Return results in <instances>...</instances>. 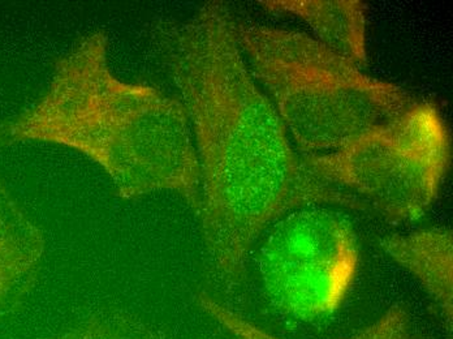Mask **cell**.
<instances>
[{
    "mask_svg": "<svg viewBox=\"0 0 453 339\" xmlns=\"http://www.w3.org/2000/svg\"><path fill=\"white\" fill-rule=\"evenodd\" d=\"M234 27L231 8L211 0L159 35L163 65L192 127L204 245L228 280L242 274L254 243L284 214L325 204L367 209L296 154L245 62Z\"/></svg>",
    "mask_w": 453,
    "mask_h": 339,
    "instance_id": "6da1fadb",
    "label": "cell"
},
{
    "mask_svg": "<svg viewBox=\"0 0 453 339\" xmlns=\"http://www.w3.org/2000/svg\"><path fill=\"white\" fill-rule=\"evenodd\" d=\"M4 144L50 143L104 170L123 198L176 192L197 212L201 175L180 99L113 73L109 37L84 35L55 62L46 92L0 129Z\"/></svg>",
    "mask_w": 453,
    "mask_h": 339,
    "instance_id": "7a4b0ae2",
    "label": "cell"
},
{
    "mask_svg": "<svg viewBox=\"0 0 453 339\" xmlns=\"http://www.w3.org/2000/svg\"><path fill=\"white\" fill-rule=\"evenodd\" d=\"M234 29L254 80L303 156L338 151L417 102L303 33L239 19Z\"/></svg>",
    "mask_w": 453,
    "mask_h": 339,
    "instance_id": "3957f363",
    "label": "cell"
},
{
    "mask_svg": "<svg viewBox=\"0 0 453 339\" xmlns=\"http://www.w3.org/2000/svg\"><path fill=\"white\" fill-rule=\"evenodd\" d=\"M318 178L394 220H416L438 196L449 165V136L438 110L416 102L345 148L303 156Z\"/></svg>",
    "mask_w": 453,
    "mask_h": 339,
    "instance_id": "277c9868",
    "label": "cell"
},
{
    "mask_svg": "<svg viewBox=\"0 0 453 339\" xmlns=\"http://www.w3.org/2000/svg\"><path fill=\"white\" fill-rule=\"evenodd\" d=\"M357 269L352 225L322 205L295 209L276 220L259 248L258 272L267 299L298 321L334 315Z\"/></svg>",
    "mask_w": 453,
    "mask_h": 339,
    "instance_id": "5b68a950",
    "label": "cell"
},
{
    "mask_svg": "<svg viewBox=\"0 0 453 339\" xmlns=\"http://www.w3.org/2000/svg\"><path fill=\"white\" fill-rule=\"evenodd\" d=\"M45 253V234L0 183V321L32 290Z\"/></svg>",
    "mask_w": 453,
    "mask_h": 339,
    "instance_id": "8992f818",
    "label": "cell"
},
{
    "mask_svg": "<svg viewBox=\"0 0 453 339\" xmlns=\"http://www.w3.org/2000/svg\"><path fill=\"white\" fill-rule=\"evenodd\" d=\"M387 255L411 273L439 308L447 327L453 320V239L447 228L433 227L380 242Z\"/></svg>",
    "mask_w": 453,
    "mask_h": 339,
    "instance_id": "52a82bcc",
    "label": "cell"
},
{
    "mask_svg": "<svg viewBox=\"0 0 453 339\" xmlns=\"http://www.w3.org/2000/svg\"><path fill=\"white\" fill-rule=\"evenodd\" d=\"M270 12L288 13L311 27L316 40L357 65H366V7L358 0H266Z\"/></svg>",
    "mask_w": 453,
    "mask_h": 339,
    "instance_id": "ba28073f",
    "label": "cell"
},
{
    "mask_svg": "<svg viewBox=\"0 0 453 339\" xmlns=\"http://www.w3.org/2000/svg\"><path fill=\"white\" fill-rule=\"evenodd\" d=\"M198 304L207 316L234 339H279L207 294L198 297Z\"/></svg>",
    "mask_w": 453,
    "mask_h": 339,
    "instance_id": "9c48e42d",
    "label": "cell"
},
{
    "mask_svg": "<svg viewBox=\"0 0 453 339\" xmlns=\"http://www.w3.org/2000/svg\"><path fill=\"white\" fill-rule=\"evenodd\" d=\"M344 339H424L414 332L404 308L395 305L363 332Z\"/></svg>",
    "mask_w": 453,
    "mask_h": 339,
    "instance_id": "30bf717a",
    "label": "cell"
},
{
    "mask_svg": "<svg viewBox=\"0 0 453 339\" xmlns=\"http://www.w3.org/2000/svg\"><path fill=\"white\" fill-rule=\"evenodd\" d=\"M49 339H138L134 333L112 324V322L104 321V320H89L82 322L79 327L69 329L68 332L62 333Z\"/></svg>",
    "mask_w": 453,
    "mask_h": 339,
    "instance_id": "8fae6325",
    "label": "cell"
}]
</instances>
